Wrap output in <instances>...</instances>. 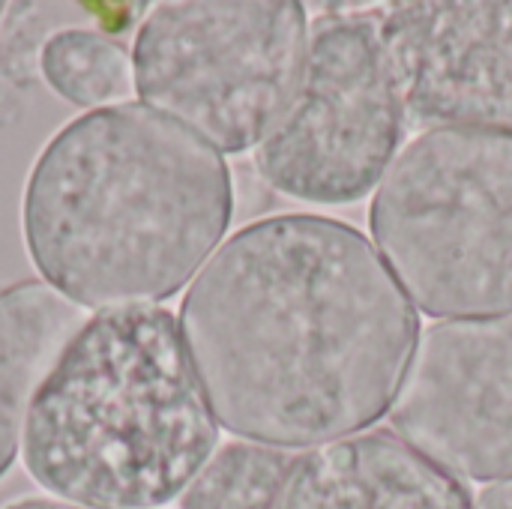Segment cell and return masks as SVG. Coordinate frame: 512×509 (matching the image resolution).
<instances>
[{
  "label": "cell",
  "instance_id": "6da1fadb",
  "mask_svg": "<svg viewBox=\"0 0 512 509\" xmlns=\"http://www.w3.org/2000/svg\"><path fill=\"white\" fill-rule=\"evenodd\" d=\"M177 321L216 423L288 453L390 414L420 336L378 249L357 228L306 213L231 234L192 279Z\"/></svg>",
  "mask_w": 512,
  "mask_h": 509
},
{
  "label": "cell",
  "instance_id": "7a4b0ae2",
  "mask_svg": "<svg viewBox=\"0 0 512 509\" xmlns=\"http://www.w3.org/2000/svg\"><path fill=\"white\" fill-rule=\"evenodd\" d=\"M234 210L219 150L141 102L63 126L24 189V240L42 282L78 309L159 306L222 243Z\"/></svg>",
  "mask_w": 512,
  "mask_h": 509
},
{
  "label": "cell",
  "instance_id": "3957f363",
  "mask_svg": "<svg viewBox=\"0 0 512 509\" xmlns=\"http://www.w3.org/2000/svg\"><path fill=\"white\" fill-rule=\"evenodd\" d=\"M219 423L162 306L96 312L39 384L21 438L27 474L54 501L159 509L216 453Z\"/></svg>",
  "mask_w": 512,
  "mask_h": 509
},
{
  "label": "cell",
  "instance_id": "277c9868",
  "mask_svg": "<svg viewBox=\"0 0 512 509\" xmlns=\"http://www.w3.org/2000/svg\"><path fill=\"white\" fill-rule=\"evenodd\" d=\"M369 225L417 312L435 321L512 315V135L420 132L378 183Z\"/></svg>",
  "mask_w": 512,
  "mask_h": 509
},
{
  "label": "cell",
  "instance_id": "5b68a950",
  "mask_svg": "<svg viewBox=\"0 0 512 509\" xmlns=\"http://www.w3.org/2000/svg\"><path fill=\"white\" fill-rule=\"evenodd\" d=\"M306 42L303 3H156L135 36L132 81L147 108L219 153H243L288 111Z\"/></svg>",
  "mask_w": 512,
  "mask_h": 509
},
{
  "label": "cell",
  "instance_id": "8992f818",
  "mask_svg": "<svg viewBox=\"0 0 512 509\" xmlns=\"http://www.w3.org/2000/svg\"><path fill=\"white\" fill-rule=\"evenodd\" d=\"M405 111L375 6H336L309 24L297 93L258 144L255 165L282 195L351 204L396 159Z\"/></svg>",
  "mask_w": 512,
  "mask_h": 509
},
{
  "label": "cell",
  "instance_id": "52a82bcc",
  "mask_svg": "<svg viewBox=\"0 0 512 509\" xmlns=\"http://www.w3.org/2000/svg\"><path fill=\"white\" fill-rule=\"evenodd\" d=\"M390 423L456 480H512V315L423 327Z\"/></svg>",
  "mask_w": 512,
  "mask_h": 509
},
{
  "label": "cell",
  "instance_id": "ba28073f",
  "mask_svg": "<svg viewBox=\"0 0 512 509\" xmlns=\"http://www.w3.org/2000/svg\"><path fill=\"white\" fill-rule=\"evenodd\" d=\"M405 129L477 126L512 135V3L375 6Z\"/></svg>",
  "mask_w": 512,
  "mask_h": 509
},
{
  "label": "cell",
  "instance_id": "9c48e42d",
  "mask_svg": "<svg viewBox=\"0 0 512 509\" xmlns=\"http://www.w3.org/2000/svg\"><path fill=\"white\" fill-rule=\"evenodd\" d=\"M276 509H474L468 489L393 432L297 456Z\"/></svg>",
  "mask_w": 512,
  "mask_h": 509
},
{
  "label": "cell",
  "instance_id": "30bf717a",
  "mask_svg": "<svg viewBox=\"0 0 512 509\" xmlns=\"http://www.w3.org/2000/svg\"><path fill=\"white\" fill-rule=\"evenodd\" d=\"M87 315L45 282L0 291V477L12 468L33 396Z\"/></svg>",
  "mask_w": 512,
  "mask_h": 509
},
{
  "label": "cell",
  "instance_id": "8fae6325",
  "mask_svg": "<svg viewBox=\"0 0 512 509\" xmlns=\"http://www.w3.org/2000/svg\"><path fill=\"white\" fill-rule=\"evenodd\" d=\"M294 462V453L267 444H225L180 495V509H276Z\"/></svg>",
  "mask_w": 512,
  "mask_h": 509
},
{
  "label": "cell",
  "instance_id": "7c38bea8",
  "mask_svg": "<svg viewBox=\"0 0 512 509\" xmlns=\"http://www.w3.org/2000/svg\"><path fill=\"white\" fill-rule=\"evenodd\" d=\"M39 69L57 96L93 111L126 96L135 84L126 51L96 30L54 33L42 48Z\"/></svg>",
  "mask_w": 512,
  "mask_h": 509
},
{
  "label": "cell",
  "instance_id": "4fadbf2b",
  "mask_svg": "<svg viewBox=\"0 0 512 509\" xmlns=\"http://www.w3.org/2000/svg\"><path fill=\"white\" fill-rule=\"evenodd\" d=\"M474 509H512V480H501V483L486 486L477 495Z\"/></svg>",
  "mask_w": 512,
  "mask_h": 509
},
{
  "label": "cell",
  "instance_id": "5bb4252c",
  "mask_svg": "<svg viewBox=\"0 0 512 509\" xmlns=\"http://www.w3.org/2000/svg\"><path fill=\"white\" fill-rule=\"evenodd\" d=\"M6 509H87L75 507V504H63V501H54V498H27V501H15Z\"/></svg>",
  "mask_w": 512,
  "mask_h": 509
},
{
  "label": "cell",
  "instance_id": "9a60e30c",
  "mask_svg": "<svg viewBox=\"0 0 512 509\" xmlns=\"http://www.w3.org/2000/svg\"><path fill=\"white\" fill-rule=\"evenodd\" d=\"M0 15H3V3H0Z\"/></svg>",
  "mask_w": 512,
  "mask_h": 509
}]
</instances>
